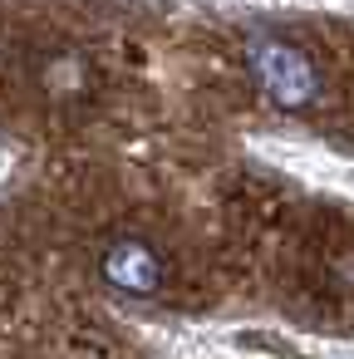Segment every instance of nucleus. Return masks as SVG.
<instances>
[{
    "mask_svg": "<svg viewBox=\"0 0 354 359\" xmlns=\"http://www.w3.org/2000/svg\"><path fill=\"white\" fill-rule=\"evenodd\" d=\"M241 69L251 89L290 118H305L325 104V69L320 60L290 35H251L241 45Z\"/></svg>",
    "mask_w": 354,
    "mask_h": 359,
    "instance_id": "f257e3e1",
    "label": "nucleus"
},
{
    "mask_svg": "<svg viewBox=\"0 0 354 359\" xmlns=\"http://www.w3.org/2000/svg\"><path fill=\"white\" fill-rule=\"evenodd\" d=\"M94 65L79 55V50H55L45 65H40V94L60 109H74L94 94Z\"/></svg>",
    "mask_w": 354,
    "mask_h": 359,
    "instance_id": "7ed1b4c3",
    "label": "nucleus"
},
{
    "mask_svg": "<svg viewBox=\"0 0 354 359\" xmlns=\"http://www.w3.org/2000/svg\"><path fill=\"white\" fill-rule=\"evenodd\" d=\"M99 280L123 300H158L163 285H168V256L148 236L118 231L99 251Z\"/></svg>",
    "mask_w": 354,
    "mask_h": 359,
    "instance_id": "f03ea898",
    "label": "nucleus"
}]
</instances>
